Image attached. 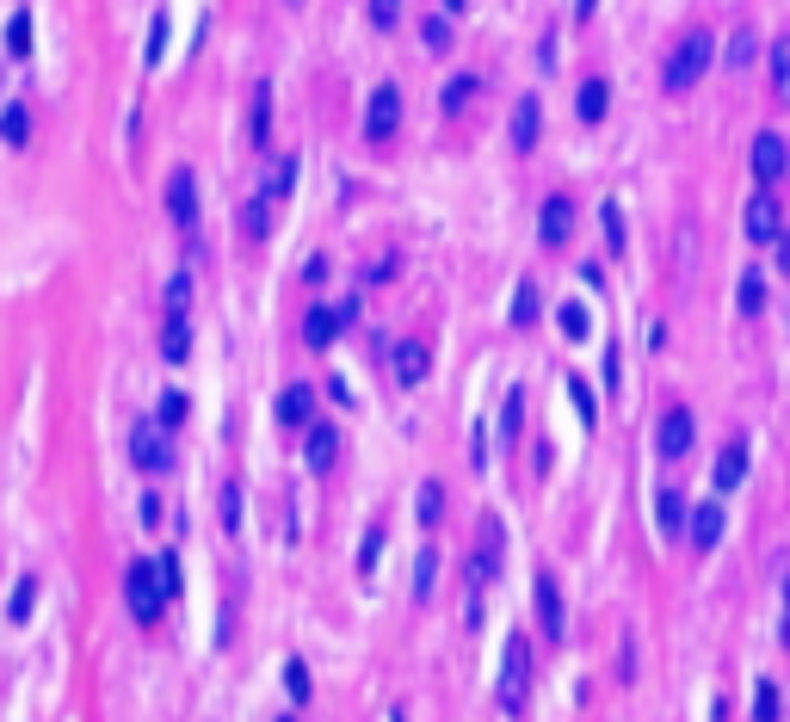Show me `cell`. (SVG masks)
<instances>
[{"instance_id": "6da1fadb", "label": "cell", "mask_w": 790, "mask_h": 722, "mask_svg": "<svg viewBox=\"0 0 790 722\" xmlns=\"http://www.w3.org/2000/svg\"><path fill=\"white\" fill-rule=\"evenodd\" d=\"M710 68H716V31L692 25L686 38L667 50V62H661V87H667V93H692V87L710 75Z\"/></svg>"}, {"instance_id": "7a4b0ae2", "label": "cell", "mask_w": 790, "mask_h": 722, "mask_svg": "<svg viewBox=\"0 0 790 722\" xmlns=\"http://www.w3.org/2000/svg\"><path fill=\"white\" fill-rule=\"evenodd\" d=\"M124 599H130V611H136V624H161V605L173 599L167 593V581H161V562H130L124 568Z\"/></svg>"}, {"instance_id": "3957f363", "label": "cell", "mask_w": 790, "mask_h": 722, "mask_svg": "<svg viewBox=\"0 0 790 722\" xmlns=\"http://www.w3.org/2000/svg\"><path fill=\"white\" fill-rule=\"evenodd\" d=\"M173 426H161V420H142L136 432H130V463L142 469V476H167L173 469V439H167Z\"/></svg>"}, {"instance_id": "277c9868", "label": "cell", "mask_w": 790, "mask_h": 722, "mask_svg": "<svg viewBox=\"0 0 790 722\" xmlns=\"http://www.w3.org/2000/svg\"><path fill=\"white\" fill-rule=\"evenodd\" d=\"M525 685H531V642L513 636V642H507V661H500V692H494L507 716L525 710Z\"/></svg>"}, {"instance_id": "5b68a950", "label": "cell", "mask_w": 790, "mask_h": 722, "mask_svg": "<svg viewBox=\"0 0 790 722\" xmlns=\"http://www.w3.org/2000/svg\"><path fill=\"white\" fill-rule=\"evenodd\" d=\"M395 130H402V87L377 81L371 99H365V142H389Z\"/></svg>"}, {"instance_id": "8992f818", "label": "cell", "mask_w": 790, "mask_h": 722, "mask_svg": "<svg viewBox=\"0 0 790 722\" xmlns=\"http://www.w3.org/2000/svg\"><path fill=\"white\" fill-rule=\"evenodd\" d=\"M352 321H358V303H315L309 315H303V340L315 346V352H328L334 340H340V328H352Z\"/></svg>"}, {"instance_id": "52a82bcc", "label": "cell", "mask_w": 790, "mask_h": 722, "mask_svg": "<svg viewBox=\"0 0 790 722\" xmlns=\"http://www.w3.org/2000/svg\"><path fill=\"white\" fill-rule=\"evenodd\" d=\"M747 167H753V179H760V186H778L784 167H790L784 136H778V130H760V136H753V149H747Z\"/></svg>"}, {"instance_id": "ba28073f", "label": "cell", "mask_w": 790, "mask_h": 722, "mask_svg": "<svg viewBox=\"0 0 790 722\" xmlns=\"http://www.w3.org/2000/svg\"><path fill=\"white\" fill-rule=\"evenodd\" d=\"M476 587H488L494 574H500V556H507V525H500V513H482V525H476Z\"/></svg>"}, {"instance_id": "9c48e42d", "label": "cell", "mask_w": 790, "mask_h": 722, "mask_svg": "<svg viewBox=\"0 0 790 722\" xmlns=\"http://www.w3.org/2000/svg\"><path fill=\"white\" fill-rule=\"evenodd\" d=\"M531 593H537V630H544V642H568V618H562V587H556V574H537Z\"/></svg>"}, {"instance_id": "30bf717a", "label": "cell", "mask_w": 790, "mask_h": 722, "mask_svg": "<svg viewBox=\"0 0 790 722\" xmlns=\"http://www.w3.org/2000/svg\"><path fill=\"white\" fill-rule=\"evenodd\" d=\"M167 216L179 229H198V173L192 167H173L167 173Z\"/></svg>"}, {"instance_id": "8fae6325", "label": "cell", "mask_w": 790, "mask_h": 722, "mask_svg": "<svg viewBox=\"0 0 790 722\" xmlns=\"http://www.w3.org/2000/svg\"><path fill=\"white\" fill-rule=\"evenodd\" d=\"M741 229H747V241H778L784 235V210H778V198H772V186H760V198L747 204V216H741Z\"/></svg>"}, {"instance_id": "7c38bea8", "label": "cell", "mask_w": 790, "mask_h": 722, "mask_svg": "<svg viewBox=\"0 0 790 722\" xmlns=\"http://www.w3.org/2000/svg\"><path fill=\"white\" fill-rule=\"evenodd\" d=\"M568 235H574V204L556 192V198H544V210H537V241H544L550 254H562Z\"/></svg>"}, {"instance_id": "4fadbf2b", "label": "cell", "mask_w": 790, "mask_h": 722, "mask_svg": "<svg viewBox=\"0 0 790 722\" xmlns=\"http://www.w3.org/2000/svg\"><path fill=\"white\" fill-rule=\"evenodd\" d=\"M507 136H513V149H519V155H531V149H537V136H544V105H537L531 93L513 105V124H507Z\"/></svg>"}, {"instance_id": "5bb4252c", "label": "cell", "mask_w": 790, "mask_h": 722, "mask_svg": "<svg viewBox=\"0 0 790 722\" xmlns=\"http://www.w3.org/2000/svg\"><path fill=\"white\" fill-rule=\"evenodd\" d=\"M655 445H661V457H692V414L667 408L661 426H655Z\"/></svg>"}, {"instance_id": "9a60e30c", "label": "cell", "mask_w": 790, "mask_h": 722, "mask_svg": "<svg viewBox=\"0 0 790 722\" xmlns=\"http://www.w3.org/2000/svg\"><path fill=\"white\" fill-rule=\"evenodd\" d=\"M605 112H612V81L587 75L581 93H574V118H581V124H605Z\"/></svg>"}, {"instance_id": "2e32d148", "label": "cell", "mask_w": 790, "mask_h": 722, "mask_svg": "<svg viewBox=\"0 0 790 722\" xmlns=\"http://www.w3.org/2000/svg\"><path fill=\"white\" fill-rule=\"evenodd\" d=\"M710 482H716V494H729V488H741V482H747V439H729L723 451H716Z\"/></svg>"}, {"instance_id": "e0dca14e", "label": "cell", "mask_w": 790, "mask_h": 722, "mask_svg": "<svg viewBox=\"0 0 790 722\" xmlns=\"http://www.w3.org/2000/svg\"><path fill=\"white\" fill-rule=\"evenodd\" d=\"M247 142H254V149L272 142V81H254V99H247Z\"/></svg>"}, {"instance_id": "ac0fdd59", "label": "cell", "mask_w": 790, "mask_h": 722, "mask_svg": "<svg viewBox=\"0 0 790 722\" xmlns=\"http://www.w3.org/2000/svg\"><path fill=\"white\" fill-rule=\"evenodd\" d=\"M334 457H340V432L315 420V426H309V439H303V463L321 476V469H334Z\"/></svg>"}, {"instance_id": "d6986e66", "label": "cell", "mask_w": 790, "mask_h": 722, "mask_svg": "<svg viewBox=\"0 0 790 722\" xmlns=\"http://www.w3.org/2000/svg\"><path fill=\"white\" fill-rule=\"evenodd\" d=\"M278 420L284 426H315V389L309 383H291L278 395Z\"/></svg>"}, {"instance_id": "ffe728a7", "label": "cell", "mask_w": 790, "mask_h": 722, "mask_svg": "<svg viewBox=\"0 0 790 722\" xmlns=\"http://www.w3.org/2000/svg\"><path fill=\"white\" fill-rule=\"evenodd\" d=\"M476 93H482V75H470V68H463V75H451V81H445V93H439V105H445V118H457V112H470V105H476Z\"/></svg>"}, {"instance_id": "44dd1931", "label": "cell", "mask_w": 790, "mask_h": 722, "mask_svg": "<svg viewBox=\"0 0 790 722\" xmlns=\"http://www.w3.org/2000/svg\"><path fill=\"white\" fill-rule=\"evenodd\" d=\"M716 537H723V507H716V500H698V513H692V550H716Z\"/></svg>"}, {"instance_id": "7402d4cb", "label": "cell", "mask_w": 790, "mask_h": 722, "mask_svg": "<svg viewBox=\"0 0 790 722\" xmlns=\"http://www.w3.org/2000/svg\"><path fill=\"white\" fill-rule=\"evenodd\" d=\"M655 531H661V537H679V531H686V494H673V488L655 494Z\"/></svg>"}, {"instance_id": "603a6c76", "label": "cell", "mask_w": 790, "mask_h": 722, "mask_svg": "<svg viewBox=\"0 0 790 722\" xmlns=\"http://www.w3.org/2000/svg\"><path fill=\"white\" fill-rule=\"evenodd\" d=\"M420 377H426V346H395V383L402 389H420Z\"/></svg>"}, {"instance_id": "cb8c5ba5", "label": "cell", "mask_w": 790, "mask_h": 722, "mask_svg": "<svg viewBox=\"0 0 790 722\" xmlns=\"http://www.w3.org/2000/svg\"><path fill=\"white\" fill-rule=\"evenodd\" d=\"M266 229H272V198L260 192V198L241 204V235H247V241H266Z\"/></svg>"}, {"instance_id": "d4e9b609", "label": "cell", "mask_w": 790, "mask_h": 722, "mask_svg": "<svg viewBox=\"0 0 790 722\" xmlns=\"http://www.w3.org/2000/svg\"><path fill=\"white\" fill-rule=\"evenodd\" d=\"M766 68H772V93L790 99V38H772L766 44Z\"/></svg>"}, {"instance_id": "484cf974", "label": "cell", "mask_w": 790, "mask_h": 722, "mask_svg": "<svg viewBox=\"0 0 790 722\" xmlns=\"http://www.w3.org/2000/svg\"><path fill=\"white\" fill-rule=\"evenodd\" d=\"M161 352L173 358V365H186V358H192V328H186V315H167V334H161Z\"/></svg>"}, {"instance_id": "4316f807", "label": "cell", "mask_w": 790, "mask_h": 722, "mask_svg": "<svg viewBox=\"0 0 790 722\" xmlns=\"http://www.w3.org/2000/svg\"><path fill=\"white\" fill-rule=\"evenodd\" d=\"M735 297H741V315H766V272H760V266H747Z\"/></svg>"}, {"instance_id": "83f0119b", "label": "cell", "mask_w": 790, "mask_h": 722, "mask_svg": "<svg viewBox=\"0 0 790 722\" xmlns=\"http://www.w3.org/2000/svg\"><path fill=\"white\" fill-rule=\"evenodd\" d=\"M0 142H7V149H25L31 142V112L25 105H7V112H0Z\"/></svg>"}, {"instance_id": "f1b7e54d", "label": "cell", "mask_w": 790, "mask_h": 722, "mask_svg": "<svg viewBox=\"0 0 790 722\" xmlns=\"http://www.w3.org/2000/svg\"><path fill=\"white\" fill-rule=\"evenodd\" d=\"M433 587H439V550L426 544L420 562H414V599H433Z\"/></svg>"}, {"instance_id": "f546056e", "label": "cell", "mask_w": 790, "mask_h": 722, "mask_svg": "<svg viewBox=\"0 0 790 722\" xmlns=\"http://www.w3.org/2000/svg\"><path fill=\"white\" fill-rule=\"evenodd\" d=\"M31 44H38V31H31V13L19 7V13L7 19V50H13V56L25 62V56H31Z\"/></svg>"}, {"instance_id": "4dcf8cb0", "label": "cell", "mask_w": 790, "mask_h": 722, "mask_svg": "<svg viewBox=\"0 0 790 722\" xmlns=\"http://www.w3.org/2000/svg\"><path fill=\"white\" fill-rule=\"evenodd\" d=\"M167 38H173V13H155L149 19V44H142V62H149V68L167 56Z\"/></svg>"}, {"instance_id": "1f68e13d", "label": "cell", "mask_w": 790, "mask_h": 722, "mask_svg": "<svg viewBox=\"0 0 790 722\" xmlns=\"http://www.w3.org/2000/svg\"><path fill=\"white\" fill-rule=\"evenodd\" d=\"M556 328H562L568 340H587V334H593V315H587V303H562V309H556Z\"/></svg>"}, {"instance_id": "d6a6232c", "label": "cell", "mask_w": 790, "mask_h": 722, "mask_svg": "<svg viewBox=\"0 0 790 722\" xmlns=\"http://www.w3.org/2000/svg\"><path fill=\"white\" fill-rule=\"evenodd\" d=\"M414 513H420V525H439V519H445V488H439V482H420Z\"/></svg>"}, {"instance_id": "836d02e7", "label": "cell", "mask_w": 790, "mask_h": 722, "mask_svg": "<svg viewBox=\"0 0 790 722\" xmlns=\"http://www.w3.org/2000/svg\"><path fill=\"white\" fill-rule=\"evenodd\" d=\"M537 309H544V303H537V284H531V278H519V291H513V328H531Z\"/></svg>"}, {"instance_id": "e575fe53", "label": "cell", "mask_w": 790, "mask_h": 722, "mask_svg": "<svg viewBox=\"0 0 790 722\" xmlns=\"http://www.w3.org/2000/svg\"><path fill=\"white\" fill-rule=\"evenodd\" d=\"M778 716H784L778 685H772V679H760V685H753V722H778Z\"/></svg>"}, {"instance_id": "d590c367", "label": "cell", "mask_w": 790, "mask_h": 722, "mask_svg": "<svg viewBox=\"0 0 790 722\" xmlns=\"http://www.w3.org/2000/svg\"><path fill=\"white\" fill-rule=\"evenodd\" d=\"M31 611H38V581H31V574H25V581L13 587V599H7V618H13V624H25Z\"/></svg>"}, {"instance_id": "8d00e7d4", "label": "cell", "mask_w": 790, "mask_h": 722, "mask_svg": "<svg viewBox=\"0 0 790 722\" xmlns=\"http://www.w3.org/2000/svg\"><path fill=\"white\" fill-rule=\"evenodd\" d=\"M753 50H760V38H753V31L741 25V31H735V44H729V68H735V75H747V68H753Z\"/></svg>"}, {"instance_id": "74e56055", "label": "cell", "mask_w": 790, "mask_h": 722, "mask_svg": "<svg viewBox=\"0 0 790 722\" xmlns=\"http://www.w3.org/2000/svg\"><path fill=\"white\" fill-rule=\"evenodd\" d=\"M605 216V241H612V254H624V241H630V229H624V210H618V198L599 210Z\"/></svg>"}, {"instance_id": "f35d334b", "label": "cell", "mask_w": 790, "mask_h": 722, "mask_svg": "<svg viewBox=\"0 0 790 722\" xmlns=\"http://www.w3.org/2000/svg\"><path fill=\"white\" fill-rule=\"evenodd\" d=\"M365 13H371L377 31H395V25H402V0H365Z\"/></svg>"}, {"instance_id": "ab89813d", "label": "cell", "mask_w": 790, "mask_h": 722, "mask_svg": "<svg viewBox=\"0 0 790 722\" xmlns=\"http://www.w3.org/2000/svg\"><path fill=\"white\" fill-rule=\"evenodd\" d=\"M568 395H574V408H581V426H593V420H599V402H593L587 377H568Z\"/></svg>"}, {"instance_id": "60d3db41", "label": "cell", "mask_w": 790, "mask_h": 722, "mask_svg": "<svg viewBox=\"0 0 790 722\" xmlns=\"http://www.w3.org/2000/svg\"><path fill=\"white\" fill-rule=\"evenodd\" d=\"M186 303H192V272H173V284H167V315H186Z\"/></svg>"}, {"instance_id": "b9f144b4", "label": "cell", "mask_w": 790, "mask_h": 722, "mask_svg": "<svg viewBox=\"0 0 790 722\" xmlns=\"http://www.w3.org/2000/svg\"><path fill=\"white\" fill-rule=\"evenodd\" d=\"M155 420H161V426H179V420H186V395L167 389V395H161V408H155Z\"/></svg>"}, {"instance_id": "7bdbcfd3", "label": "cell", "mask_w": 790, "mask_h": 722, "mask_svg": "<svg viewBox=\"0 0 790 722\" xmlns=\"http://www.w3.org/2000/svg\"><path fill=\"white\" fill-rule=\"evenodd\" d=\"M519 420H525V389H513V395H507V408H500V432L513 439V432H519Z\"/></svg>"}, {"instance_id": "ee69618b", "label": "cell", "mask_w": 790, "mask_h": 722, "mask_svg": "<svg viewBox=\"0 0 790 722\" xmlns=\"http://www.w3.org/2000/svg\"><path fill=\"white\" fill-rule=\"evenodd\" d=\"M377 556H383V531L371 525V531H365V544H358V574H371V568H377Z\"/></svg>"}, {"instance_id": "f6af8a7d", "label": "cell", "mask_w": 790, "mask_h": 722, "mask_svg": "<svg viewBox=\"0 0 790 722\" xmlns=\"http://www.w3.org/2000/svg\"><path fill=\"white\" fill-rule=\"evenodd\" d=\"M291 179H297V161L284 155V161H278V173L266 179V198H284V192H291Z\"/></svg>"}, {"instance_id": "bcb514c9", "label": "cell", "mask_w": 790, "mask_h": 722, "mask_svg": "<svg viewBox=\"0 0 790 722\" xmlns=\"http://www.w3.org/2000/svg\"><path fill=\"white\" fill-rule=\"evenodd\" d=\"M284 685H291V698H297V704H309V667H303V661L284 667Z\"/></svg>"}, {"instance_id": "7dc6e473", "label": "cell", "mask_w": 790, "mask_h": 722, "mask_svg": "<svg viewBox=\"0 0 790 722\" xmlns=\"http://www.w3.org/2000/svg\"><path fill=\"white\" fill-rule=\"evenodd\" d=\"M223 525H229V531L241 525V488H235V482L223 488Z\"/></svg>"}, {"instance_id": "c3c4849f", "label": "cell", "mask_w": 790, "mask_h": 722, "mask_svg": "<svg viewBox=\"0 0 790 722\" xmlns=\"http://www.w3.org/2000/svg\"><path fill=\"white\" fill-rule=\"evenodd\" d=\"M426 44H433V50H451V25H445V19H426Z\"/></svg>"}, {"instance_id": "681fc988", "label": "cell", "mask_w": 790, "mask_h": 722, "mask_svg": "<svg viewBox=\"0 0 790 722\" xmlns=\"http://www.w3.org/2000/svg\"><path fill=\"white\" fill-rule=\"evenodd\" d=\"M161 581H167V593L179 599V562H173V556H161Z\"/></svg>"}, {"instance_id": "f907efd6", "label": "cell", "mask_w": 790, "mask_h": 722, "mask_svg": "<svg viewBox=\"0 0 790 722\" xmlns=\"http://www.w3.org/2000/svg\"><path fill=\"white\" fill-rule=\"evenodd\" d=\"M142 525H161V494H142Z\"/></svg>"}, {"instance_id": "816d5d0a", "label": "cell", "mask_w": 790, "mask_h": 722, "mask_svg": "<svg viewBox=\"0 0 790 722\" xmlns=\"http://www.w3.org/2000/svg\"><path fill=\"white\" fill-rule=\"evenodd\" d=\"M772 247H778V272H790V235H778Z\"/></svg>"}, {"instance_id": "f5cc1de1", "label": "cell", "mask_w": 790, "mask_h": 722, "mask_svg": "<svg viewBox=\"0 0 790 722\" xmlns=\"http://www.w3.org/2000/svg\"><path fill=\"white\" fill-rule=\"evenodd\" d=\"M593 13H599V0H574V19H581V25H587Z\"/></svg>"}, {"instance_id": "db71d44e", "label": "cell", "mask_w": 790, "mask_h": 722, "mask_svg": "<svg viewBox=\"0 0 790 722\" xmlns=\"http://www.w3.org/2000/svg\"><path fill=\"white\" fill-rule=\"evenodd\" d=\"M445 13H470V0H445Z\"/></svg>"}, {"instance_id": "11a10c76", "label": "cell", "mask_w": 790, "mask_h": 722, "mask_svg": "<svg viewBox=\"0 0 790 722\" xmlns=\"http://www.w3.org/2000/svg\"><path fill=\"white\" fill-rule=\"evenodd\" d=\"M784 642H790V611H784Z\"/></svg>"}, {"instance_id": "9f6ffc18", "label": "cell", "mask_w": 790, "mask_h": 722, "mask_svg": "<svg viewBox=\"0 0 790 722\" xmlns=\"http://www.w3.org/2000/svg\"><path fill=\"white\" fill-rule=\"evenodd\" d=\"M278 722H291V716H278Z\"/></svg>"}]
</instances>
